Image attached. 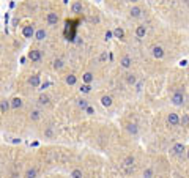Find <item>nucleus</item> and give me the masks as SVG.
I'll return each instance as SVG.
<instances>
[{
	"label": "nucleus",
	"instance_id": "f257e3e1",
	"mask_svg": "<svg viewBox=\"0 0 189 178\" xmlns=\"http://www.w3.org/2000/svg\"><path fill=\"white\" fill-rule=\"evenodd\" d=\"M170 103H172L173 106H177V107L183 106V104H184V95H183V92H175L172 96H170Z\"/></svg>",
	"mask_w": 189,
	"mask_h": 178
},
{
	"label": "nucleus",
	"instance_id": "f03ea898",
	"mask_svg": "<svg viewBox=\"0 0 189 178\" xmlns=\"http://www.w3.org/2000/svg\"><path fill=\"white\" fill-rule=\"evenodd\" d=\"M186 151V147H184L183 144H175L172 148H170V154L172 156H175V158H180V156H183V153Z\"/></svg>",
	"mask_w": 189,
	"mask_h": 178
},
{
	"label": "nucleus",
	"instance_id": "7ed1b4c3",
	"mask_svg": "<svg viewBox=\"0 0 189 178\" xmlns=\"http://www.w3.org/2000/svg\"><path fill=\"white\" fill-rule=\"evenodd\" d=\"M27 57H29V60L32 63H38V62H41V58H43L40 49H30L29 54H27Z\"/></svg>",
	"mask_w": 189,
	"mask_h": 178
},
{
	"label": "nucleus",
	"instance_id": "20e7f679",
	"mask_svg": "<svg viewBox=\"0 0 189 178\" xmlns=\"http://www.w3.org/2000/svg\"><path fill=\"white\" fill-rule=\"evenodd\" d=\"M58 19H60V16L57 14V13L50 11V13H47V16H46V24L50 25V27H54V25H57Z\"/></svg>",
	"mask_w": 189,
	"mask_h": 178
},
{
	"label": "nucleus",
	"instance_id": "39448f33",
	"mask_svg": "<svg viewBox=\"0 0 189 178\" xmlns=\"http://www.w3.org/2000/svg\"><path fill=\"white\" fill-rule=\"evenodd\" d=\"M151 55H153L155 58H158V60H162L165 52H164V47L162 46H153L151 47Z\"/></svg>",
	"mask_w": 189,
	"mask_h": 178
},
{
	"label": "nucleus",
	"instance_id": "423d86ee",
	"mask_svg": "<svg viewBox=\"0 0 189 178\" xmlns=\"http://www.w3.org/2000/svg\"><path fill=\"white\" fill-rule=\"evenodd\" d=\"M167 123L170 126H178L180 125V115L177 112H170L167 115Z\"/></svg>",
	"mask_w": 189,
	"mask_h": 178
},
{
	"label": "nucleus",
	"instance_id": "0eeeda50",
	"mask_svg": "<svg viewBox=\"0 0 189 178\" xmlns=\"http://www.w3.org/2000/svg\"><path fill=\"white\" fill-rule=\"evenodd\" d=\"M120 66H121L123 70H129V68L132 66V58L129 55H123L121 58H120Z\"/></svg>",
	"mask_w": 189,
	"mask_h": 178
},
{
	"label": "nucleus",
	"instance_id": "6e6552de",
	"mask_svg": "<svg viewBox=\"0 0 189 178\" xmlns=\"http://www.w3.org/2000/svg\"><path fill=\"white\" fill-rule=\"evenodd\" d=\"M82 11H84V3H82L80 0H76V2L71 5V13H74V14H80Z\"/></svg>",
	"mask_w": 189,
	"mask_h": 178
},
{
	"label": "nucleus",
	"instance_id": "1a4fd4ad",
	"mask_svg": "<svg viewBox=\"0 0 189 178\" xmlns=\"http://www.w3.org/2000/svg\"><path fill=\"white\" fill-rule=\"evenodd\" d=\"M124 128H126V131L129 132L131 136H137L139 134V126L136 125V123H126V125H124Z\"/></svg>",
	"mask_w": 189,
	"mask_h": 178
},
{
	"label": "nucleus",
	"instance_id": "9d476101",
	"mask_svg": "<svg viewBox=\"0 0 189 178\" xmlns=\"http://www.w3.org/2000/svg\"><path fill=\"white\" fill-rule=\"evenodd\" d=\"M10 104H11V109H14V111H17V109H21L22 106H24V101H22V98H19V96H14L10 101Z\"/></svg>",
	"mask_w": 189,
	"mask_h": 178
},
{
	"label": "nucleus",
	"instance_id": "9b49d317",
	"mask_svg": "<svg viewBox=\"0 0 189 178\" xmlns=\"http://www.w3.org/2000/svg\"><path fill=\"white\" fill-rule=\"evenodd\" d=\"M22 36H24V38H32V36H35L33 25H25L24 29H22Z\"/></svg>",
	"mask_w": 189,
	"mask_h": 178
},
{
	"label": "nucleus",
	"instance_id": "f8f14e48",
	"mask_svg": "<svg viewBox=\"0 0 189 178\" xmlns=\"http://www.w3.org/2000/svg\"><path fill=\"white\" fill-rule=\"evenodd\" d=\"M33 38L36 39V41H44L46 38H47V32H46L44 29H38L35 32V36Z\"/></svg>",
	"mask_w": 189,
	"mask_h": 178
},
{
	"label": "nucleus",
	"instance_id": "ddd939ff",
	"mask_svg": "<svg viewBox=\"0 0 189 178\" xmlns=\"http://www.w3.org/2000/svg\"><path fill=\"white\" fill-rule=\"evenodd\" d=\"M145 35H147V25H137V29H136V36L139 39H142V38H145Z\"/></svg>",
	"mask_w": 189,
	"mask_h": 178
},
{
	"label": "nucleus",
	"instance_id": "4468645a",
	"mask_svg": "<svg viewBox=\"0 0 189 178\" xmlns=\"http://www.w3.org/2000/svg\"><path fill=\"white\" fill-rule=\"evenodd\" d=\"M29 84L33 87V88H38V87L41 85V77H40L38 74H33V76L29 79Z\"/></svg>",
	"mask_w": 189,
	"mask_h": 178
},
{
	"label": "nucleus",
	"instance_id": "2eb2a0df",
	"mask_svg": "<svg viewBox=\"0 0 189 178\" xmlns=\"http://www.w3.org/2000/svg\"><path fill=\"white\" fill-rule=\"evenodd\" d=\"M10 107H11V104L8 99H2V101H0V111H2V113H6L10 111Z\"/></svg>",
	"mask_w": 189,
	"mask_h": 178
},
{
	"label": "nucleus",
	"instance_id": "dca6fc26",
	"mask_svg": "<svg viewBox=\"0 0 189 178\" xmlns=\"http://www.w3.org/2000/svg\"><path fill=\"white\" fill-rule=\"evenodd\" d=\"M129 16L134 17V19H136V17H140L142 16V10H140L139 6H132L131 10H129Z\"/></svg>",
	"mask_w": 189,
	"mask_h": 178
},
{
	"label": "nucleus",
	"instance_id": "f3484780",
	"mask_svg": "<svg viewBox=\"0 0 189 178\" xmlns=\"http://www.w3.org/2000/svg\"><path fill=\"white\" fill-rule=\"evenodd\" d=\"M101 104H103L104 107H110V106H112V96H109V95H104V96L101 98Z\"/></svg>",
	"mask_w": 189,
	"mask_h": 178
},
{
	"label": "nucleus",
	"instance_id": "a211bd4d",
	"mask_svg": "<svg viewBox=\"0 0 189 178\" xmlns=\"http://www.w3.org/2000/svg\"><path fill=\"white\" fill-rule=\"evenodd\" d=\"M65 82H66V84L70 85V87H73V85L77 84V77H76L74 74H68V76L65 77Z\"/></svg>",
	"mask_w": 189,
	"mask_h": 178
},
{
	"label": "nucleus",
	"instance_id": "6ab92c4d",
	"mask_svg": "<svg viewBox=\"0 0 189 178\" xmlns=\"http://www.w3.org/2000/svg\"><path fill=\"white\" fill-rule=\"evenodd\" d=\"M41 118V112L38 111V109H33V111L30 112V120L32 121H38Z\"/></svg>",
	"mask_w": 189,
	"mask_h": 178
},
{
	"label": "nucleus",
	"instance_id": "aec40b11",
	"mask_svg": "<svg viewBox=\"0 0 189 178\" xmlns=\"http://www.w3.org/2000/svg\"><path fill=\"white\" fill-rule=\"evenodd\" d=\"M114 36L115 38H118V39H123L124 38V30L123 29H120V27H117V29H114Z\"/></svg>",
	"mask_w": 189,
	"mask_h": 178
},
{
	"label": "nucleus",
	"instance_id": "412c9836",
	"mask_svg": "<svg viewBox=\"0 0 189 178\" xmlns=\"http://www.w3.org/2000/svg\"><path fill=\"white\" fill-rule=\"evenodd\" d=\"M49 101H50V99H49V96H47V95H40L38 103L41 104V106H47V104H49Z\"/></svg>",
	"mask_w": 189,
	"mask_h": 178
},
{
	"label": "nucleus",
	"instance_id": "4be33fe9",
	"mask_svg": "<svg viewBox=\"0 0 189 178\" xmlns=\"http://www.w3.org/2000/svg\"><path fill=\"white\" fill-rule=\"evenodd\" d=\"M93 79H95V76L91 74V72H85V74L82 76V80H84L85 84H91V82H93Z\"/></svg>",
	"mask_w": 189,
	"mask_h": 178
},
{
	"label": "nucleus",
	"instance_id": "5701e85b",
	"mask_svg": "<svg viewBox=\"0 0 189 178\" xmlns=\"http://www.w3.org/2000/svg\"><path fill=\"white\" fill-rule=\"evenodd\" d=\"M180 125H183V126H189V115L188 113H183V117H180Z\"/></svg>",
	"mask_w": 189,
	"mask_h": 178
},
{
	"label": "nucleus",
	"instance_id": "b1692460",
	"mask_svg": "<svg viewBox=\"0 0 189 178\" xmlns=\"http://www.w3.org/2000/svg\"><path fill=\"white\" fill-rule=\"evenodd\" d=\"M80 93H90L91 92V84H85V82H84V84H82L80 85Z\"/></svg>",
	"mask_w": 189,
	"mask_h": 178
},
{
	"label": "nucleus",
	"instance_id": "393cba45",
	"mask_svg": "<svg viewBox=\"0 0 189 178\" xmlns=\"http://www.w3.org/2000/svg\"><path fill=\"white\" fill-rule=\"evenodd\" d=\"M126 82H128V85H136V82H137L136 74H128L126 76Z\"/></svg>",
	"mask_w": 189,
	"mask_h": 178
},
{
	"label": "nucleus",
	"instance_id": "a878e982",
	"mask_svg": "<svg viewBox=\"0 0 189 178\" xmlns=\"http://www.w3.org/2000/svg\"><path fill=\"white\" fill-rule=\"evenodd\" d=\"M134 161H136V159H134V156H131V154H129V156H126V158H124L123 164H124L126 167H131L132 164H134Z\"/></svg>",
	"mask_w": 189,
	"mask_h": 178
},
{
	"label": "nucleus",
	"instance_id": "bb28decb",
	"mask_svg": "<svg viewBox=\"0 0 189 178\" xmlns=\"http://www.w3.org/2000/svg\"><path fill=\"white\" fill-rule=\"evenodd\" d=\"M77 106H79L82 111H84V109L88 106V101H87V99H84V98H80V99H77Z\"/></svg>",
	"mask_w": 189,
	"mask_h": 178
},
{
	"label": "nucleus",
	"instance_id": "cd10ccee",
	"mask_svg": "<svg viewBox=\"0 0 189 178\" xmlns=\"http://www.w3.org/2000/svg\"><path fill=\"white\" fill-rule=\"evenodd\" d=\"M63 66H65V63H63V60H60V58H57V60L54 62V70H62Z\"/></svg>",
	"mask_w": 189,
	"mask_h": 178
},
{
	"label": "nucleus",
	"instance_id": "c85d7f7f",
	"mask_svg": "<svg viewBox=\"0 0 189 178\" xmlns=\"http://www.w3.org/2000/svg\"><path fill=\"white\" fill-rule=\"evenodd\" d=\"M71 177H74V178H80V177H84V172H82L80 169H74V170L71 172Z\"/></svg>",
	"mask_w": 189,
	"mask_h": 178
},
{
	"label": "nucleus",
	"instance_id": "c756f323",
	"mask_svg": "<svg viewBox=\"0 0 189 178\" xmlns=\"http://www.w3.org/2000/svg\"><path fill=\"white\" fill-rule=\"evenodd\" d=\"M84 111H85V113H87V115H95V113H96V112H95V107H91L90 104H88V106H87V107L84 109Z\"/></svg>",
	"mask_w": 189,
	"mask_h": 178
},
{
	"label": "nucleus",
	"instance_id": "7c9ffc66",
	"mask_svg": "<svg viewBox=\"0 0 189 178\" xmlns=\"http://www.w3.org/2000/svg\"><path fill=\"white\" fill-rule=\"evenodd\" d=\"M144 177H147V178H151V177H155V172H153V169H145V170H144Z\"/></svg>",
	"mask_w": 189,
	"mask_h": 178
},
{
	"label": "nucleus",
	"instance_id": "2f4dec72",
	"mask_svg": "<svg viewBox=\"0 0 189 178\" xmlns=\"http://www.w3.org/2000/svg\"><path fill=\"white\" fill-rule=\"evenodd\" d=\"M25 177H36V170L35 169H29V170L25 172Z\"/></svg>",
	"mask_w": 189,
	"mask_h": 178
},
{
	"label": "nucleus",
	"instance_id": "473e14b6",
	"mask_svg": "<svg viewBox=\"0 0 189 178\" xmlns=\"http://www.w3.org/2000/svg\"><path fill=\"white\" fill-rule=\"evenodd\" d=\"M106 58H107V52H103V54L99 55V62H104Z\"/></svg>",
	"mask_w": 189,
	"mask_h": 178
},
{
	"label": "nucleus",
	"instance_id": "72a5a7b5",
	"mask_svg": "<svg viewBox=\"0 0 189 178\" xmlns=\"http://www.w3.org/2000/svg\"><path fill=\"white\" fill-rule=\"evenodd\" d=\"M112 36H114V33H112V32H106V38H112Z\"/></svg>",
	"mask_w": 189,
	"mask_h": 178
},
{
	"label": "nucleus",
	"instance_id": "f704fd0d",
	"mask_svg": "<svg viewBox=\"0 0 189 178\" xmlns=\"http://www.w3.org/2000/svg\"><path fill=\"white\" fill-rule=\"evenodd\" d=\"M44 134L47 136V137H52V136H54V134H52V131H50V129H47V131L44 132Z\"/></svg>",
	"mask_w": 189,
	"mask_h": 178
},
{
	"label": "nucleus",
	"instance_id": "c9c22d12",
	"mask_svg": "<svg viewBox=\"0 0 189 178\" xmlns=\"http://www.w3.org/2000/svg\"><path fill=\"white\" fill-rule=\"evenodd\" d=\"M128 2H129V3H137L139 0H128Z\"/></svg>",
	"mask_w": 189,
	"mask_h": 178
},
{
	"label": "nucleus",
	"instance_id": "e433bc0d",
	"mask_svg": "<svg viewBox=\"0 0 189 178\" xmlns=\"http://www.w3.org/2000/svg\"><path fill=\"white\" fill-rule=\"evenodd\" d=\"M186 156H188V159H189V148L186 150Z\"/></svg>",
	"mask_w": 189,
	"mask_h": 178
},
{
	"label": "nucleus",
	"instance_id": "4c0bfd02",
	"mask_svg": "<svg viewBox=\"0 0 189 178\" xmlns=\"http://www.w3.org/2000/svg\"><path fill=\"white\" fill-rule=\"evenodd\" d=\"M0 49H2V44H0Z\"/></svg>",
	"mask_w": 189,
	"mask_h": 178
},
{
	"label": "nucleus",
	"instance_id": "58836bf2",
	"mask_svg": "<svg viewBox=\"0 0 189 178\" xmlns=\"http://www.w3.org/2000/svg\"><path fill=\"white\" fill-rule=\"evenodd\" d=\"M98 2H101V0H98Z\"/></svg>",
	"mask_w": 189,
	"mask_h": 178
}]
</instances>
